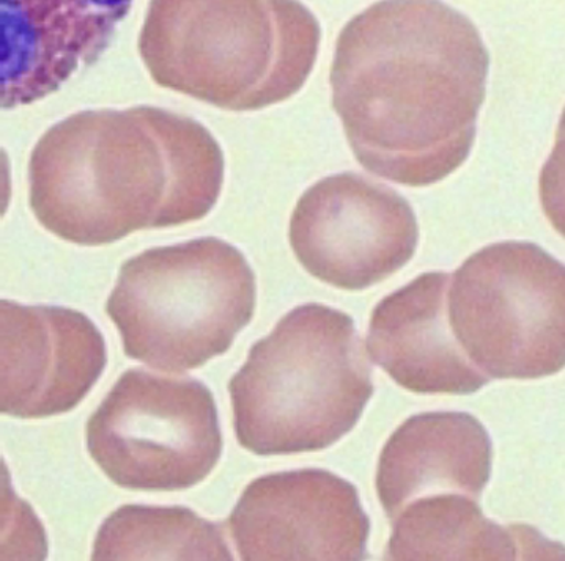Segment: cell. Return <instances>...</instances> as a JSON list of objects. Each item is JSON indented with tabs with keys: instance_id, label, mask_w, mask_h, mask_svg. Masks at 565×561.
<instances>
[{
	"instance_id": "6da1fadb",
	"label": "cell",
	"mask_w": 565,
	"mask_h": 561,
	"mask_svg": "<svg viewBox=\"0 0 565 561\" xmlns=\"http://www.w3.org/2000/svg\"><path fill=\"white\" fill-rule=\"evenodd\" d=\"M490 54L443 0H380L335 43L330 83L354 158L409 187L448 179L470 157Z\"/></svg>"
},
{
	"instance_id": "7a4b0ae2",
	"label": "cell",
	"mask_w": 565,
	"mask_h": 561,
	"mask_svg": "<svg viewBox=\"0 0 565 561\" xmlns=\"http://www.w3.org/2000/svg\"><path fill=\"white\" fill-rule=\"evenodd\" d=\"M320 43V22L299 0H150L139 54L160 87L254 112L305 87Z\"/></svg>"
},
{
	"instance_id": "3957f363",
	"label": "cell",
	"mask_w": 565,
	"mask_h": 561,
	"mask_svg": "<svg viewBox=\"0 0 565 561\" xmlns=\"http://www.w3.org/2000/svg\"><path fill=\"white\" fill-rule=\"evenodd\" d=\"M238 444L258 456L320 452L356 427L374 395L347 313L301 305L250 349L228 384Z\"/></svg>"
},
{
	"instance_id": "277c9868",
	"label": "cell",
	"mask_w": 565,
	"mask_h": 561,
	"mask_svg": "<svg viewBox=\"0 0 565 561\" xmlns=\"http://www.w3.org/2000/svg\"><path fill=\"white\" fill-rule=\"evenodd\" d=\"M166 194L160 143L136 107L73 114L29 161V203L50 234L98 247L157 228Z\"/></svg>"
},
{
	"instance_id": "5b68a950",
	"label": "cell",
	"mask_w": 565,
	"mask_h": 561,
	"mask_svg": "<svg viewBox=\"0 0 565 561\" xmlns=\"http://www.w3.org/2000/svg\"><path fill=\"white\" fill-rule=\"evenodd\" d=\"M256 301L245 255L223 239L199 238L125 261L106 312L128 357L183 373L227 353Z\"/></svg>"
},
{
	"instance_id": "8992f818",
	"label": "cell",
	"mask_w": 565,
	"mask_h": 561,
	"mask_svg": "<svg viewBox=\"0 0 565 561\" xmlns=\"http://www.w3.org/2000/svg\"><path fill=\"white\" fill-rule=\"evenodd\" d=\"M450 331L494 379H539L565 364V271L542 247L498 242L471 255L448 291Z\"/></svg>"
},
{
	"instance_id": "52a82bcc",
	"label": "cell",
	"mask_w": 565,
	"mask_h": 561,
	"mask_svg": "<svg viewBox=\"0 0 565 561\" xmlns=\"http://www.w3.org/2000/svg\"><path fill=\"white\" fill-rule=\"evenodd\" d=\"M86 438L106 477L131 490L190 489L223 453L209 387L143 370L121 375L88 420Z\"/></svg>"
},
{
	"instance_id": "ba28073f",
	"label": "cell",
	"mask_w": 565,
	"mask_h": 561,
	"mask_svg": "<svg viewBox=\"0 0 565 561\" xmlns=\"http://www.w3.org/2000/svg\"><path fill=\"white\" fill-rule=\"evenodd\" d=\"M288 238L310 276L339 290L361 291L412 260L419 227L402 195L347 172L320 180L302 194Z\"/></svg>"
},
{
	"instance_id": "9c48e42d",
	"label": "cell",
	"mask_w": 565,
	"mask_h": 561,
	"mask_svg": "<svg viewBox=\"0 0 565 561\" xmlns=\"http://www.w3.org/2000/svg\"><path fill=\"white\" fill-rule=\"evenodd\" d=\"M228 530L246 561H361L371 522L352 483L302 468L254 479Z\"/></svg>"
},
{
	"instance_id": "30bf717a",
	"label": "cell",
	"mask_w": 565,
	"mask_h": 561,
	"mask_svg": "<svg viewBox=\"0 0 565 561\" xmlns=\"http://www.w3.org/2000/svg\"><path fill=\"white\" fill-rule=\"evenodd\" d=\"M106 343L84 313L0 299V416L73 411L105 371Z\"/></svg>"
},
{
	"instance_id": "8fae6325",
	"label": "cell",
	"mask_w": 565,
	"mask_h": 561,
	"mask_svg": "<svg viewBox=\"0 0 565 561\" xmlns=\"http://www.w3.org/2000/svg\"><path fill=\"white\" fill-rule=\"evenodd\" d=\"M135 0H0V109L42 101L113 43Z\"/></svg>"
},
{
	"instance_id": "7c38bea8",
	"label": "cell",
	"mask_w": 565,
	"mask_h": 561,
	"mask_svg": "<svg viewBox=\"0 0 565 561\" xmlns=\"http://www.w3.org/2000/svg\"><path fill=\"white\" fill-rule=\"evenodd\" d=\"M450 276L427 272L380 302L367 350L398 386L415 393L467 395L489 384L450 331Z\"/></svg>"
},
{
	"instance_id": "4fadbf2b",
	"label": "cell",
	"mask_w": 565,
	"mask_h": 561,
	"mask_svg": "<svg viewBox=\"0 0 565 561\" xmlns=\"http://www.w3.org/2000/svg\"><path fill=\"white\" fill-rule=\"evenodd\" d=\"M491 441L483 424L465 412L413 416L384 445L376 493L393 520L405 505L428 494L478 498L490 479Z\"/></svg>"
},
{
	"instance_id": "5bb4252c",
	"label": "cell",
	"mask_w": 565,
	"mask_h": 561,
	"mask_svg": "<svg viewBox=\"0 0 565 561\" xmlns=\"http://www.w3.org/2000/svg\"><path fill=\"white\" fill-rule=\"evenodd\" d=\"M393 522L384 549V559L393 561L541 560L556 548L531 527L498 526L483 516L478 498L460 493L416 498Z\"/></svg>"
},
{
	"instance_id": "9a60e30c",
	"label": "cell",
	"mask_w": 565,
	"mask_h": 561,
	"mask_svg": "<svg viewBox=\"0 0 565 561\" xmlns=\"http://www.w3.org/2000/svg\"><path fill=\"white\" fill-rule=\"evenodd\" d=\"M160 143L166 169V194L157 228L180 227L206 216L224 186L223 149L194 118L153 106H138Z\"/></svg>"
},
{
	"instance_id": "2e32d148",
	"label": "cell",
	"mask_w": 565,
	"mask_h": 561,
	"mask_svg": "<svg viewBox=\"0 0 565 561\" xmlns=\"http://www.w3.org/2000/svg\"><path fill=\"white\" fill-rule=\"evenodd\" d=\"M94 560H234L223 530L183 507L125 505L103 524Z\"/></svg>"
},
{
	"instance_id": "e0dca14e",
	"label": "cell",
	"mask_w": 565,
	"mask_h": 561,
	"mask_svg": "<svg viewBox=\"0 0 565 561\" xmlns=\"http://www.w3.org/2000/svg\"><path fill=\"white\" fill-rule=\"evenodd\" d=\"M47 552L42 520L31 504L14 493L9 467L0 456V560L42 561Z\"/></svg>"
},
{
	"instance_id": "ac0fdd59",
	"label": "cell",
	"mask_w": 565,
	"mask_h": 561,
	"mask_svg": "<svg viewBox=\"0 0 565 561\" xmlns=\"http://www.w3.org/2000/svg\"><path fill=\"white\" fill-rule=\"evenodd\" d=\"M11 194H13V186H11L10 158L0 147V220L9 212Z\"/></svg>"
}]
</instances>
